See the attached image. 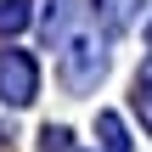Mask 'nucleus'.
Here are the masks:
<instances>
[{
  "instance_id": "obj_3",
  "label": "nucleus",
  "mask_w": 152,
  "mask_h": 152,
  "mask_svg": "<svg viewBox=\"0 0 152 152\" xmlns=\"http://www.w3.org/2000/svg\"><path fill=\"white\" fill-rule=\"evenodd\" d=\"M28 28V0H0V34H23Z\"/></svg>"
},
{
  "instance_id": "obj_2",
  "label": "nucleus",
  "mask_w": 152,
  "mask_h": 152,
  "mask_svg": "<svg viewBox=\"0 0 152 152\" xmlns=\"http://www.w3.org/2000/svg\"><path fill=\"white\" fill-rule=\"evenodd\" d=\"M34 90H39V68H34V56H28V51H0V96H6L11 107H28Z\"/></svg>"
},
{
  "instance_id": "obj_1",
  "label": "nucleus",
  "mask_w": 152,
  "mask_h": 152,
  "mask_svg": "<svg viewBox=\"0 0 152 152\" xmlns=\"http://www.w3.org/2000/svg\"><path fill=\"white\" fill-rule=\"evenodd\" d=\"M102 73H107V56H102L96 34H73V39H62V85H68L73 96L96 90Z\"/></svg>"
},
{
  "instance_id": "obj_4",
  "label": "nucleus",
  "mask_w": 152,
  "mask_h": 152,
  "mask_svg": "<svg viewBox=\"0 0 152 152\" xmlns=\"http://www.w3.org/2000/svg\"><path fill=\"white\" fill-rule=\"evenodd\" d=\"M96 130H102L107 152H130V141H124V124H118V113H96Z\"/></svg>"
},
{
  "instance_id": "obj_6",
  "label": "nucleus",
  "mask_w": 152,
  "mask_h": 152,
  "mask_svg": "<svg viewBox=\"0 0 152 152\" xmlns=\"http://www.w3.org/2000/svg\"><path fill=\"white\" fill-rule=\"evenodd\" d=\"M147 51H152V23H147Z\"/></svg>"
},
{
  "instance_id": "obj_5",
  "label": "nucleus",
  "mask_w": 152,
  "mask_h": 152,
  "mask_svg": "<svg viewBox=\"0 0 152 152\" xmlns=\"http://www.w3.org/2000/svg\"><path fill=\"white\" fill-rule=\"evenodd\" d=\"M135 113H141V124L152 130V79H141V85H135Z\"/></svg>"
}]
</instances>
